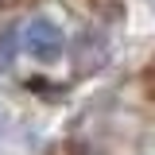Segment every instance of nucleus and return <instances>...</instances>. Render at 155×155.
<instances>
[{
    "instance_id": "obj_1",
    "label": "nucleus",
    "mask_w": 155,
    "mask_h": 155,
    "mask_svg": "<svg viewBox=\"0 0 155 155\" xmlns=\"http://www.w3.org/2000/svg\"><path fill=\"white\" fill-rule=\"evenodd\" d=\"M23 51L35 58V62L51 66L66 51V35H62V27L51 16H35V19H27V27H23Z\"/></svg>"
},
{
    "instance_id": "obj_2",
    "label": "nucleus",
    "mask_w": 155,
    "mask_h": 155,
    "mask_svg": "<svg viewBox=\"0 0 155 155\" xmlns=\"http://www.w3.org/2000/svg\"><path fill=\"white\" fill-rule=\"evenodd\" d=\"M4 54L12 58V35H8V39H0V70H4Z\"/></svg>"
},
{
    "instance_id": "obj_3",
    "label": "nucleus",
    "mask_w": 155,
    "mask_h": 155,
    "mask_svg": "<svg viewBox=\"0 0 155 155\" xmlns=\"http://www.w3.org/2000/svg\"><path fill=\"white\" fill-rule=\"evenodd\" d=\"M0 8H4V0H0Z\"/></svg>"
}]
</instances>
